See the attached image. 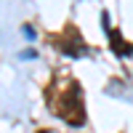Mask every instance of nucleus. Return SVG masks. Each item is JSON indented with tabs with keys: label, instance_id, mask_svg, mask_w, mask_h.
<instances>
[{
	"label": "nucleus",
	"instance_id": "f257e3e1",
	"mask_svg": "<svg viewBox=\"0 0 133 133\" xmlns=\"http://www.w3.org/2000/svg\"><path fill=\"white\" fill-rule=\"evenodd\" d=\"M56 112L66 120V123H72V125H83V120H85V107H83L80 88H77V85H72L69 93L61 96V104L56 107Z\"/></svg>",
	"mask_w": 133,
	"mask_h": 133
},
{
	"label": "nucleus",
	"instance_id": "f03ea898",
	"mask_svg": "<svg viewBox=\"0 0 133 133\" xmlns=\"http://www.w3.org/2000/svg\"><path fill=\"white\" fill-rule=\"evenodd\" d=\"M59 48L66 53V56H83V53H88V48L83 45V40L75 35V32H69V35H64L59 40Z\"/></svg>",
	"mask_w": 133,
	"mask_h": 133
},
{
	"label": "nucleus",
	"instance_id": "7ed1b4c3",
	"mask_svg": "<svg viewBox=\"0 0 133 133\" xmlns=\"http://www.w3.org/2000/svg\"><path fill=\"white\" fill-rule=\"evenodd\" d=\"M109 37H112V48H115L117 56H128V53H130V45H125V43H123L120 32H109Z\"/></svg>",
	"mask_w": 133,
	"mask_h": 133
},
{
	"label": "nucleus",
	"instance_id": "20e7f679",
	"mask_svg": "<svg viewBox=\"0 0 133 133\" xmlns=\"http://www.w3.org/2000/svg\"><path fill=\"white\" fill-rule=\"evenodd\" d=\"M24 35H27V40H32V37H35V32H32V27H29V24L24 27Z\"/></svg>",
	"mask_w": 133,
	"mask_h": 133
}]
</instances>
